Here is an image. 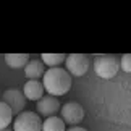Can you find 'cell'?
<instances>
[{
	"instance_id": "cell-1",
	"label": "cell",
	"mask_w": 131,
	"mask_h": 131,
	"mask_svg": "<svg viewBox=\"0 0 131 131\" xmlns=\"http://www.w3.org/2000/svg\"><path fill=\"white\" fill-rule=\"evenodd\" d=\"M44 89L50 95H63L71 88V74L63 68H50L42 76Z\"/></svg>"
},
{
	"instance_id": "cell-2",
	"label": "cell",
	"mask_w": 131,
	"mask_h": 131,
	"mask_svg": "<svg viewBox=\"0 0 131 131\" xmlns=\"http://www.w3.org/2000/svg\"><path fill=\"white\" fill-rule=\"evenodd\" d=\"M95 74L104 79H112L120 70V60L115 55H99L94 60Z\"/></svg>"
},
{
	"instance_id": "cell-3",
	"label": "cell",
	"mask_w": 131,
	"mask_h": 131,
	"mask_svg": "<svg viewBox=\"0 0 131 131\" xmlns=\"http://www.w3.org/2000/svg\"><path fill=\"white\" fill-rule=\"evenodd\" d=\"M13 131H42V122L39 113L23 112L13 120Z\"/></svg>"
},
{
	"instance_id": "cell-4",
	"label": "cell",
	"mask_w": 131,
	"mask_h": 131,
	"mask_svg": "<svg viewBox=\"0 0 131 131\" xmlns=\"http://www.w3.org/2000/svg\"><path fill=\"white\" fill-rule=\"evenodd\" d=\"M67 71L73 76H83L89 70V58L84 53H70L67 55Z\"/></svg>"
},
{
	"instance_id": "cell-5",
	"label": "cell",
	"mask_w": 131,
	"mask_h": 131,
	"mask_svg": "<svg viewBox=\"0 0 131 131\" xmlns=\"http://www.w3.org/2000/svg\"><path fill=\"white\" fill-rule=\"evenodd\" d=\"M60 115L62 120L68 125H78L84 118V108L81 104L78 102H67L60 108Z\"/></svg>"
},
{
	"instance_id": "cell-6",
	"label": "cell",
	"mask_w": 131,
	"mask_h": 131,
	"mask_svg": "<svg viewBox=\"0 0 131 131\" xmlns=\"http://www.w3.org/2000/svg\"><path fill=\"white\" fill-rule=\"evenodd\" d=\"M2 97H3V102L12 108L13 115L23 113V108H24V105H26V97H24V94L21 92V91H18V89H8V91H5V92H3Z\"/></svg>"
},
{
	"instance_id": "cell-7",
	"label": "cell",
	"mask_w": 131,
	"mask_h": 131,
	"mask_svg": "<svg viewBox=\"0 0 131 131\" xmlns=\"http://www.w3.org/2000/svg\"><path fill=\"white\" fill-rule=\"evenodd\" d=\"M37 113L42 115V117H55V113L58 112L60 108V102L57 97H53V95H44V97L37 102Z\"/></svg>"
},
{
	"instance_id": "cell-8",
	"label": "cell",
	"mask_w": 131,
	"mask_h": 131,
	"mask_svg": "<svg viewBox=\"0 0 131 131\" xmlns=\"http://www.w3.org/2000/svg\"><path fill=\"white\" fill-rule=\"evenodd\" d=\"M44 84L41 81H37V79H28V83L24 84L23 88V94L24 97L29 99V100H41L44 97Z\"/></svg>"
},
{
	"instance_id": "cell-9",
	"label": "cell",
	"mask_w": 131,
	"mask_h": 131,
	"mask_svg": "<svg viewBox=\"0 0 131 131\" xmlns=\"http://www.w3.org/2000/svg\"><path fill=\"white\" fill-rule=\"evenodd\" d=\"M44 65L41 60H29L24 67V74L28 79H39L41 76H44Z\"/></svg>"
},
{
	"instance_id": "cell-10",
	"label": "cell",
	"mask_w": 131,
	"mask_h": 131,
	"mask_svg": "<svg viewBox=\"0 0 131 131\" xmlns=\"http://www.w3.org/2000/svg\"><path fill=\"white\" fill-rule=\"evenodd\" d=\"M5 63L12 68H21L26 67L29 62V55L26 53H5Z\"/></svg>"
},
{
	"instance_id": "cell-11",
	"label": "cell",
	"mask_w": 131,
	"mask_h": 131,
	"mask_svg": "<svg viewBox=\"0 0 131 131\" xmlns=\"http://www.w3.org/2000/svg\"><path fill=\"white\" fill-rule=\"evenodd\" d=\"M42 131H65V122L62 117H49L42 122Z\"/></svg>"
},
{
	"instance_id": "cell-12",
	"label": "cell",
	"mask_w": 131,
	"mask_h": 131,
	"mask_svg": "<svg viewBox=\"0 0 131 131\" xmlns=\"http://www.w3.org/2000/svg\"><path fill=\"white\" fill-rule=\"evenodd\" d=\"M42 63L50 68H57L58 65L67 62V55L65 53H42Z\"/></svg>"
},
{
	"instance_id": "cell-13",
	"label": "cell",
	"mask_w": 131,
	"mask_h": 131,
	"mask_svg": "<svg viewBox=\"0 0 131 131\" xmlns=\"http://www.w3.org/2000/svg\"><path fill=\"white\" fill-rule=\"evenodd\" d=\"M13 122V112L3 100H0V129L8 128V125Z\"/></svg>"
},
{
	"instance_id": "cell-14",
	"label": "cell",
	"mask_w": 131,
	"mask_h": 131,
	"mask_svg": "<svg viewBox=\"0 0 131 131\" xmlns=\"http://www.w3.org/2000/svg\"><path fill=\"white\" fill-rule=\"evenodd\" d=\"M120 68L125 73H131V53H125L120 58Z\"/></svg>"
},
{
	"instance_id": "cell-15",
	"label": "cell",
	"mask_w": 131,
	"mask_h": 131,
	"mask_svg": "<svg viewBox=\"0 0 131 131\" xmlns=\"http://www.w3.org/2000/svg\"><path fill=\"white\" fill-rule=\"evenodd\" d=\"M68 131H88V129L83 128V126H73V128H70Z\"/></svg>"
},
{
	"instance_id": "cell-16",
	"label": "cell",
	"mask_w": 131,
	"mask_h": 131,
	"mask_svg": "<svg viewBox=\"0 0 131 131\" xmlns=\"http://www.w3.org/2000/svg\"><path fill=\"white\" fill-rule=\"evenodd\" d=\"M0 131H13V129H10V128H3V129H0Z\"/></svg>"
}]
</instances>
